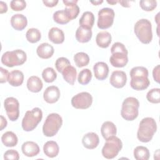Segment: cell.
Returning <instances> with one entry per match:
<instances>
[{"mask_svg": "<svg viewBox=\"0 0 160 160\" xmlns=\"http://www.w3.org/2000/svg\"><path fill=\"white\" fill-rule=\"evenodd\" d=\"M7 121L6 119V118L3 116H1V128L0 130L2 131L4 128H5L7 126Z\"/></svg>", "mask_w": 160, "mask_h": 160, "instance_id": "cell-46", "label": "cell"}, {"mask_svg": "<svg viewBox=\"0 0 160 160\" xmlns=\"http://www.w3.org/2000/svg\"><path fill=\"white\" fill-rule=\"evenodd\" d=\"M71 65L70 61L64 57H61L56 59L55 62V66L57 71L59 72H62V71L68 66Z\"/></svg>", "mask_w": 160, "mask_h": 160, "instance_id": "cell-39", "label": "cell"}, {"mask_svg": "<svg viewBox=\"0 0 160 160\" xmlns=\"http://www.w3.org/2000/svg\"><path fill=\"white\" fill-rule=\"evenodd\" d=\"M131 87L136 91H142L147 89L150 84L148 79V70L143 66H136L130 71Z\"/></svg>", "mask_w": 160, "mask_h": 160, "instance_id": "cell-1", "label": "cell"}, {"mask_svg": "<svg viewBox=\"0 0 160 160\" xmlns=\"http://www.w3.org/2000/svg\"><path fill=\"white\" fill-rule=\"evenodd\" d=\"M74 61L78 68H82L89 64V57L84 52H79L74 56Z\"/></svg>", "mask_w": 160, "mask_h": 160, "instance_id": "cell-32", "label": "cell"}, {"mask_svg": "<svg viewBox=\"0 0 160 160\" xmlns=\"http://www.w3.org/2000/svg\"><path fill=\"white\" fill-rule=\"evenodd\" d=\"M107 2H108V4L114 5V4H116L117 2H118V1H107Z\"/></svg>", "mask_w": 160, "mask_h": 160, "instance_id": "cell-49", "label": "cell"}, {"mask_svg": "<svg viewBox=\"0 0 160 160\" xmlns=\"http://www.w3.org/2000/svg\"><path fill=\"white\" fill-rule=\"evenodd\" d=\"M139 102L138 99L134 97L126 98L122 104L121 115L126 121H133L138 116Z\"/></svg>", "mask_w": 160, "mask_h": 160, "instance_id": "cell-5", "label": "cell"}, {"mask_svg": "<svg viewBox=\"0 0 160 160\" xmlns=\"http://www.w3.org/2000/svg\"><path fill=\"white\" fill-rule=\"evenodd\" d=\"M101 132L103 138L106 140L109 137L116 136L117 129L115 124L111 121H105L101 126Z\"/></svg>", "mask_w": 160, "mask_h": 160, "instance_id": "cell-23", "label": "cell"}, {"mask_svg": "<svg viewBox=\"0 0 160 160\" xmlns=\"http://www.w3.org/2000/svg\"><path fill=\"white\" fill-rule=\"evenodd\" d=\"M134 31L138 39L143 44H149L152 39V24L147 19H141L134 24Z\"/></svg>", "mask_w": 160, "mask_h": 160, "instance_id": "cell-4", "label": "cell"}, {"mask_svg": "<svg viewBox=\"0 0 160 160\" xmlns=\"http://www.w3.org/2000/svg\"><path fill=\"white\" fill-rule=\"evenodd\" d=\"M146 98L148 101L151 103L158 104L160 102V89L153 88L149 90L147 94Z\"/></svg>", "mask_w": 160, "mask_h": 160, "instance_id": "cell-36", "label": "cell"}, {"mask_svg": "<svg viewBox=\"0 0 160 160\" xmlns=\"http://www.w3.org/2000/svg\"><path fill=\"white\" fill-rule=\"evenodd\" d=\"M159 65H157L155 68H154L152 71V76L154 81L159 83Z\"/></svg>", "mask_w": 160, "mask_h": 160, "instance_id": "cell-43", "label": "cell"}, {"mask_svg": "<svg viewBox=\"0 0 160 160\" xmlns=\"http://www.w3.org/2000/svg\"><path fill=\"white\" fill-rule=\"evenodd\" d=\"M134 157L136 160H148L150 156L149 149L142 146H137L134 149Z\"/></svg>", "mask_w": 160, "mask_h": 160, "instance_id": "cell-31", "label": "cell"}, {"mask_svg": "<svg viewBox=\"0 0 160 160\" xmlns=\"http://www.w3.org/2000/svg\"><path fill=\"white\" fill-rule=\"evenodd\" d=\"M1 141L6 147H14L18 142L17 136L12 131H7L1 136Z\"/></svg>", "mask_w": 160, "mask_h": 160, "instance_id": "cell-30", "label": "cell"}, {"mask_svg": "<svg viewBox=\"0 0 160 160\" xmlns=\"http://www.w3.org/2000/svg\"><path fill=\"white\" fill-rule=\"evenodd\" d=\"M90 2L95 6H97V5H99V4H101L102 2H103V1H91Z\"/></svg>", "mask_w": 160, "mask_h": 160, "instance_id": "cell-48", "label": "cell"}, {"mask_svg": "<svg viewBox=\"0 0 160 160\" xmlns=\"http://www.w3.org/2000/svg\"><path fill=\"white\" fill-rule=\"evenodd\" d=\"M95 78L100 81L104 80L108 78L109 67L104 62H98L93 66Z\"/></svg>", "mask_w": 160, "mask_h": 160, "instance_id": "cell-17", "label": "cell"}, {"mask_svg": "<svg viewBox=\"0 0 160 160\" xmlns=\"http://www.w3.org/2000/svg\"><path fill=\"white\" fill-rule=\"evenodd\" d=\"M92 72L89 69H84L81 70L78 75V82L82 85L88 84L91 80Z\"/></svg>", "mask_w": 160, "mask_h": 160, "instance_id": "cell-34", "label": "cell"}, {"mask_svg": "<svg viewBox=\"0 0 160 160\" xmlns=\"http://www.w3.org/2000/svg\"><path fill=\"white\" fill-rule=\"evenodd\" d=\"M99 138L98 135L93 132H88L84 135L82 143L84 148L88 149H95L99 144Z\"/></svg>", "mask_w": 160, "mask_h": 160, "instance_id": "cell-16", "label": "cell"}, {"mask_svg": "<svg viewBox=\"0 0 160 160\" xmlns=\"http://www.w3.org/2000/svg\"><path fill=\"white\" fill-rule=\"evenodd\" d=\"M4 159L18 160L19 159V154L18 152L14 149H9L4 154Z\"/></svg>", "mask_w": 160, "mask_h": 160, "instance_id": "cell-41", "label": "cell"}, {"mask_svg": "<svg viewBox=\"0 0 160 160\" xmlns=\"http://www.w3.org/2000/svg\"><path fill=\"white\" fill-rule=\"evenodd\" d=\"M43 151L46 156L53 158L58 155L59 148L56 142L54 141H49L44 144Z\"/></svg>", "mask_w": 160, "mask_h": 160, "instance_id": "cell-22", "label": "cell"}, {"mask_svg": "<svg viewBox=\"0 0 160 160\" xmlns=\"http://www.w3.org/2000/svg\"><path fill=\"white\" fill-rule=\"evenodd\" d=\"M48 38L54 44H60L64 41V34L61 29L53 27L48 32Z\"/></svg>", "mask_w": 160, "mask_h": 160, "instance_id": "cell-21", "label": "cell"}, {"mask_svg": "<svg viewBox=\"0 0 160 160\" xmlns=\"http://www.w3.org/2000/svg\"><path fill=\"white\" fill-rule=\"evenodd\" d=\"M12 27L17 31L23 30L28 24V20L25 16L22 14H16L11 18Z\"/></svg>", "mask_w": 160, "mask_h": 160, "instance_id": "cell-19", "label": "cell"}, {"mask_svg": "<svg viewBox=\"0 0 160 160\" xmlns=\"http://www.w3.org/2000/svg\"><path fill=\"white\" fill-rule=\"evenodd\" d=\"M92 102V97L88 92H81L74 96L71 99L72 107L79 109L89 108Z\"/></svg>", "mask_w": 160, "mask_h": 160, "instance_id": "cell-11", "label": "cell"}, {"mask_svg": "<svg viewBox=\"0 0 160 160\" xmlns=\"http://www.w3.org/2000/svg\"><path fill=\"white\" fill-rule=\"evenodd\" d=\"M43 87L41 79L36 76H32L27 81V88L32 92H39Z\"/></svg>", "mask_w": 160, "mask_h": 160, "instance_id": "cell-27", "label": "cell"}, {"mask_svg": "<svg viewBox=\"0 0 160 160\" xmlns=\"http://www.w3.org/2000/svg\"><path fill=\"white\" fill-rule=\"evenodd\" d=\"M114 11L109 8H104L98 12V19L97 25L99 29H105L112 26L114 18Z\"/></svg>", "mask_w": 160, "mask_h": 160, "instance_id": "cell-10", "label": "cell"}, {"mask_svg": "<svg viewBox=\"0 0 160 160\" xmlns=\"http://www.w3.org/2000/svg\"><path fill=\"white\" fill-rule=\"evenodd\" d=\"M8 81L10 85L14 87L21 86L24 81V74L19 70H13L9 72Z\"/></svg>", "mask_w": 160, "mask_h": 160, "instance_id": "cell-26", "label": "cell"}, {"mask_svg": "<svg viewBox=\"0 0 160 160\" xmlns=\"http://www.w3.org/2000/svg\"><path fill=\"white\" fill-rule=\"evenodd\" d=\"M141 9L146 11H152L157 6V2L154 0H141L139 1Z\"/></svg>", "mask_w": 160, "mask_h": 160, "instance_id": "cell-38", "label": "cell"}, {"mask_svg": "<svg viewBox=\"0 0 160 160\" xmlns=\"http://www.w3.org/2000/svg\"><path fill=\"white\" fill-rule=\"evenodd\" d=\"M62 2L65 4L66 8L64 9L65 11V13L68 17V18L69 19V21H71L72 19H76L79 13V8L76 4L78 2L77 0H63Z\"/></svg>", "mask_w": 160, "mask_h": 160, "instance_id": "cell-14", "label": "cell"}, {"mask_svg": "<svg viewBox=\"0 0 160 160\" xmlns=\"http://www.w3.org/2000/svg\"><path fill=\"white\" fill-rule=\"evenodd\" d=\"M122 148V142L121 140L116 136H111L106 140L102 149V155L106 159H113L117 156Z\"/></svg>", "mask_w": 160, "mask_h": 160, "instance_id": "cell-9", "label": "cell"}, {"mask_svg": "<svg viewBox=\"0 0 160 160\" xmlns=\"http://www.w3.org/2000/svg\"><path fill=\"white\" fill-rule=\"evenodd\" d=\"M62 124V117L58 113L49 114L42 126V132L46 137L55 136Z\"/></svg>", "mask_w": 160, "mask_h": 160, "instance_id": "cell-6", "label": "cell"}, {"mask_svg": "<svg viewBox=\"0 0 160 160\" xmlns=\"http://www.w3.org/2000/svg\"><path fill=\"white\" fill-rule=\"evenodd\" d=\"M61 73L64 79L67 82L71 85H74L77 75V71L74 67L69 65L67 66Z\"/></svg>", "mask_w": 160, "mask_h": 160, "instance_id": "cell-29", "label": "cell"}, {"mask_svg": "<svg viewBox=\"0 0 160 160\" xmlns=\"http://www.w3.org/2000/svg\"><path fill=\"white\" fill-rule=\"evenodd\" d=\"M112 37L108 31H101L98 33L96 38L97 45L101 48H107L111 42Z\"/></svg>", "mask_w": 160, "mask_h": 160, "instance_id": "cell-25", "label": "cell"}, {"mask_svg": "<svg viewBox=\"0 0 160 160\" xmlns=\"http://www.w3.org/2000/svg\"><path fill=\"white\" fill-rule=\"evenodd\" d=\"M27 59L26 53L21 49L5 52L1 57V62L9 68L23 64Z\"/></svg>", "mask_w": 160, "mask_h": 160, "instance_id": "cell-8", "label": "cell"}, {"mask_svg": "<svg viewBox=\"0 0 160 160\" xmlns=\"http://www.w3.org/2000/svg\"><path fill=\"white\" fill-rule=\"evenodd\" d=\"M4 107L10 121H16L19 116V103L17 99L8 97L4 101Z\"/></svg>", "mask_w": 160, "mask_h": 160, "instance_id": "cell-12", "label": "cell"}, {"mask_svg": "<svg viewBox=\"0 0 160 160\" xmlns=\"http://www.w3.org/2000/svg\"><path fill=\"white\" fill-rule=\"evenodd\" d=\"M109 82L113 87L118 89L122 88L127 82L126 74L122 71H114L111 75Z\"/></svg>", "mask_w": 160, "mask_h": 160, "instance_id": "cell-13", "label": "cell"}, {"mask_svg": "<svg viewBox=\"0 0 160 160\" xmlns=\"http://www.w3.org/2000/svg\"><path fill=\"white\" fill-rule=\"evenodd\" d=\"M112 54L109 61L111 65L115 68H123L128 62V52L125 46L119 42L114 43L111 48Z\"/></svg>", "mask_w": 160, "mask_h": 160, "instance_id": "cell-3", "label": "cell"}, {"mask_svg": "<svg viewBox=\"0 0 160 160\" xmlns=\"http://www.w3.org/2000/svg\"><path fill=\"white\" fill-rule=\"evenodd\" d=\"M53 19L54 22L59 24H66L70 21L68 18L64 9L56 11L53 14Z\"/></svg>", "mask_w": 160, "mask_h": 160, "instance_id": "cell-37", "label": "cell"}, {"mask_svg": "<svg viewBox=\"0 0 160 160\" xmlns=\"http://www.w3.org/2000/svg\"><path fill=\"white\" fill-rule=\"evenodd\" d=\"M42 2L47 7L52 8L57 5V4L58 3V0H43Z\"/></svg>", "mask_w": 160, "mask_h": 160, "instance_id": "cell-44", "label": "cell"}, {"mask_svg": "<svg viewBox=\"0 0 160 160\" xmlns=\"http://www.w3.org/2000/svg\"><path fill=\"white\" fill-rule=\"evenodd\" d=\"M42 77L45 82L50 83L52 82L56 79L57 74L53 68L48 67L43 70L42 72Z\"/></svg>", "mask_w": 160, "mask_h": 160, "instance_id": "cell-35", "label": "cell"}, {"mask_svg": "<svg viewBox=\"0 0 160 160\" xmlns=\"http://www.w3.org/2000/svg\"><path fill=\"white\" fill-rule=\"evenodd\" d=\"M22 153L27 157H34L37 156L40 149L38 144L33 141H26L21 146Z\"/></svg>", "mask_w": 160, "mask_h": 160, "instance_id": "cell-18", "label": "cell"}, {"mask_svg": "<svg viewBox=\"0 0 160 160\" xmlns=\"http://www.w3.org/2000/svg\"><path fill=\"white\" fill-rule=\"evenodd\" d=\"M60 90L57 86H50L44 91L43 98L46 102L53 104L58 101L60 98Z\"/></svg>", "mask_w": 160, "mask_h": 160, "instance_id": "cell-15", "label": "cell"}, {"mask_svg": "<svg viewBox=\"0 0 160 160\" xmlns=\"http://www.w3.org/2000/svg\"><path fill=\"white\" fill-rule=\"evenodd\" d=\"M0 71H1V76H0V82H1V83L6 82V81H8L9 72L7 69H4L2 67L0 68Z\"/></svg>", "mask_w": 160, "mask_h": 160, "instance_id": "cell-42", "label": "cell"}, {"mask_svg": "<svg viewBox=\"0 0 160 160\" xmlns=\"http://www.w3.org/2000/svg\"><path fill=\"white\" fill-rule=\"evenodd\" d=\"M92 36L91 29H87L79 26L76 32V40L81 43H86L89 42Z\"/></svg>", "mask_w": 160, "mask_h": 160, "instance_id": "cell-24", "label": "cell"}, {"mask_svg": "<svg viewBox=\"0 0 160 160\" xmlns=\"http://www.w3.org/2000/svg\"><path fill=\"white\" fill-rule=\"evenodd\" d=\"M54 49L52 46L47 42H43L39 45L36 49L38 56L42 59H49L51 58L54 54Z\"/></svg>", "mask_w": 160, "mask_h": 160, "instance_id": "cell-20", "label": "cell"}, {"mask_svg": "<svg viewBox=\"0 0 160 160\" xmlns=\"http://www.w3.org/2000/svg\"><path fill=\"white\" fill-rule=\"evenodd\" d=\"M42 118V112L39 108H34L32 110L26 111L21 123L23 130L28 132L34 130Z\"/></svg>", "mask_w": 160, "mask_h": 160, "instance_id": "cell-7", "label": "cell"}, {"mask_svg": "<svg viewBox=\"0 0 160 160\" xmlns=\"http://www.w3.org/2000/svg\"><path fill=\"white\" fill-rule=\"evenodd\" d=\"M8 11V6L6 2L1 1H0V13L2 14Z\"/></svg>", "mask_w": 160, "mask_h": 160, "instance_id": "cell-45", "label": "cell"}, {"mask_svg": "<svg viewBox=\"0 0 160 160\" xmlns=\"http://www.w3.org/2000/svg\"><path fill=\"white\" fill-rule=\"evenodd\" d=\"M94 16L92 12L86 11L83 12L79 21V23L80 26L91 29L94 23Z\"/></svg>", "mask_w": 160, "mask_h": 160, "instance_id": "cell-28", "label": "cell"}, {"mask_svg": "<svg viewBox=\"0 0 160 160\" xmlns=\"http://www.w3.org/2000/svg\"><path fill=\"white\" fill-rule=\"evenodd\" d=\"M10 6L13 11H22L26 7V2L24 0H12L10 2Z\"/></svg>", "mask_w": 160, "mask_h": 160, "instance_id": "cell-40", "label": "cell"}, {"mask_svg": "<svg viewBox=\"0 0 160 160\" xmlns=\"http://www.w3.org/2000/svg\"><path fill=\"white\" fill-rule=\"evenodd\" d=\"M26 38L29 42L36 43L41 39V34L38 29L30 28L26 32Z\"/></svg>", "mask_w": 160, "mask_h": 160, "instance_id": "cell-33", "label": "cell"}, {"mask_svg": "<svg viewBox=\"0 0 160 160\" xmlns=\"http://www.w3.org/2000/svg\"><path fill=\"white\" fill-rule=\"evenodd\" d=\"M157 130V124L155 120L150 117L143 118L139 125L137 132V138L142 142H148L153 138Z\"/></svg>", "mask_w": 160, "mask_h": 160, "instance_id": "cell-2", "label": "cell"}, {"mask_svg": "<svg viewBox=\"0 0 160 160\" xmlns=\"http://www.w3.org/2000/svg\"><path fill=\"white\" fill-rule=\"evenodd\" d=\"M118 2H119L122 6L125 7V8H128L130 7V4H129V1H118Z\"/></svg>", "mask_w": 160, "mask_h": 160, "instance_id": "cell-47", "label": "cell"}]
</instances>
